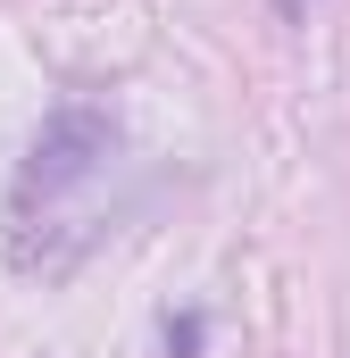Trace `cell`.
Listing matches in <instances>:
<instances>
[{
  "mask_svg": "<svg viewBox=\"0 0 350 358\" xmlns=\"http://www.w3.org/2000/svg\"><path fill=\"white\" fill-rule=\"evenodd\" d=\"M108 142H117V134H108V117H100V108H59V117L34 134L25 167H17V217H25L34 200L50 208L59 192H76V183L108 159Z\"/></svg>",
  "mask_w": 350,
  "mask_h": 358,
  "instance_id": "obj_1",
  "label": "cell"
}]
</instances>
